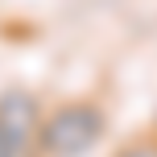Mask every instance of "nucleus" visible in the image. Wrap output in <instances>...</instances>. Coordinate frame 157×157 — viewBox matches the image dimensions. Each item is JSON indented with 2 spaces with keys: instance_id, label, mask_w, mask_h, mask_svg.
<instances>
[{
  "instance_id": "f257e3e1",
  "label": "nucleus",
  "mask_w": 157,
  "mask_h": 157,
  "mask_svg": "<svg viewBox=\"0 0 157 157\" xmlns=\"http://www.w3.org/2000/svg\"><path fill=\"white\" fill-rule=\"evenodd\" d=\"M108 132V112L95 99H62L46 108L37 132L41 157H87Z\"/></svg>"
},
{
  "instance_id": "f03ea898",
  "label": "nucleus",
  "mask_w": 157,
  "mask_h": 157,
  "mask_svg": "<svg viewBox=\"0 0 157 157\" xmlns=\"http://www.w3.org/2000/svg\"><path fill=\"white\" fill-rule=\"evenodd\" d=\"M41 116H46V103L29 87H4L0 91V157H41Z\"/></svg>"
},
{
  "instance_id": "7ed1b4c3",
  "label": "nucleus",
  "mask_w": 157,
  "mask_h": 157,
  "mask_svg": "<svg viewBox=\"0 0 157 157\" xmlns=\"http://www.w3.org/2000/svg\"><path fill=\"white\" fill-rule=\"evenodd\" d=\"M112 157H157V136L149 132V136H132L128 145H120Z\"/></svg>"
}]
</instances>
